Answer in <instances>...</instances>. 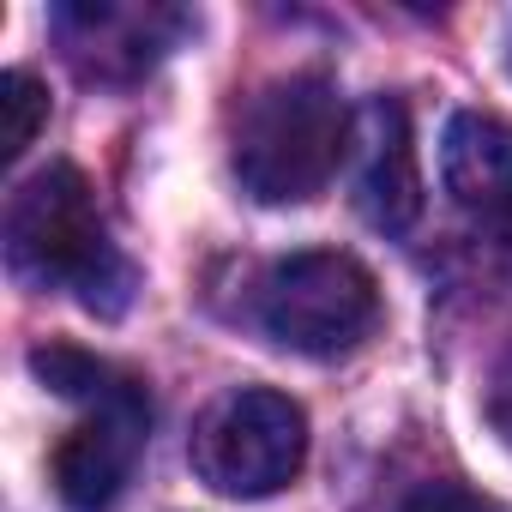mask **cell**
Returning <instances> with one entry per match:
<instances>
[{
    "label": "cell",
    "mask_w": 512,
    "mask_h": 512,
    "mask_svg": "<svg viewBox=\"0 0 512 512\" xmlns=\"http://www.w3.org/2000/svg\"><path fill=\"white\" fill-rule=\"evenodd\" d=\"M440 181L458 211H470L482 229L512 235V127L506 121L482 109L452 115L440 139Z\"/></svg>",
    "instance_id": "obj_8"
},
{
    "label": "cell",
    "mask_w": 512,
    "mask_h": 512,
    "mask_svg": "<svg viewBox=\"0 0 512 512\" xmlns=\"http://www.w3.org/2000/svg\"><path fill=\"white\" fill-rule=\"evenodd\" d=\"M488 422H494V434L512 446V350L500 356V368H494V380H488Z\"/></svg>",
    "instance_id": "obj_11"
},
{
    "label": "cell",
    "mask_w": 512,
    "mask_h": 512,
    "mask_svg": "<svg viewBox=\"0 0 512 512\" xmlns=\"http://www.w3.org/2000/svg\"><path fill=\"white\" fill-rule=\"evenodd\" d=\"M266 338L296 350V356H350L356 344L374 338L380 326V284L356 253L338 247H302L290 260H278L260 278L253 296Z\"/></svg>",
    "instance_id": "obj_4"
},
{
    "label": "cell",
    "mask_w": 512,
    "mask_h": 512,
    "mask_svg": "<svg viewBox=\"0 0 512 512\" xmlns=\"http://www.w3.org/2000/svg\"><path fill=\"white\" fill-rule=\"evenodd\" d=\"M43 121H49V91H43V79L25 73V67H13L7 79H0V151H7V163L37 145Z\"/></svg>",
    "instance_id": "obj_9"
},
{
    "label": "cell",
    "mask_w": 512,
    "mask_h": 512,
    "mask_svg": "<svg viewBox=\"0 0 512 512\" xmlns=\"http://www.w3.org/2000/svg\"><path fill=\"white\" fill-rule=\"evenodd\" d=\"M193 19L181 7H151V0H79V7L55 13V31L67 43V55L79 61V73L97 79H133L151 61H163L175 49V37Z\"/></svg>",
    "instance_id": "obj_6"
},
{
    "label": "cell",
    "mask_w": 512,
    "mask_h": 512,
    "mask_svg": "<svg viewBox=\"0 0 512 512\" xmlns=\"http://www.w3.org/2000/svg\"><path fill=\"white\" fill-rule=\"evenodd\" d=\"M344 145H350V109L338 103V91L320 73H290L241 103L229 163L247 199L302 205L326 193V181L344 163Z\"/></svg>",
    "instance_id": "obj_3"
},
{
    "label": "cell",
    "mask_w": 512,
    "mask_h": 512,
    "mask_svg": "<svg viewBox=\"0 0 512 512\" xmlns=\"http://www.w3.org/2000/svg\"><path fill=\"white\" fill-rule=\"evenodd\" d=\"M356 205L380 235H404L422 211V169H416V139H410V115L398 97H374L356 115Z\"/></svg>",
    "instance_id": "obj_7"
},
{
    "label": "cell",
    "mask_w": 512,
    "mask_h": 512,
    "mask_svg": "<svg viewBox=\"0 0 512 512\" xmlns=\"http://www.w3.org/2000/svg\"><path fill=\"white\" fill-rule=\"evenodd\" d=\"M31 368H37L43 386L85 404L79 428L49 458V482H55L61 506L67 512H109L127 494L133 464H139L145 434H151L145 380H133L127 368H115V362H103L91 350H73V344L31 350Z\"/></svg>",
    "instance_id": "obj_2"
},
{
    "label": "cell",
    "mask_w": 512,
    "mask_h": 512,
    "mask_svg": "<svg viewBox=\"0 0 512 512\" xmlns=\"http://www.w3.org/2000/svg\"><path fill=\"white\" fill-rule=\"evenodd\" d=\"M506 61H512V37H506Z\"/></svg>",
    "instance_id": "obj_12"
},
{
    "label": "cell",
    "mask_w": 512,
    "mask_h": 512,
    "mask_svg": "<svg viewBox=\"0 0 512 512\" xmlns=\"http://www.w3.org/2000/svg\"><path fill=\"white\" fill-rule=\"evenodd\" d=\"M7 266L37 290H73L91 314H121L133 302V266L109 241L97 187L73 163H49L13 193Z\"/></svg>",
    "instance_id": "obj_1"
},
{
    "label": "cell",
    "mask_w": 512,
    "mask_h": 512,
    "mask_svg": "<svg viewBox=\"0 0 512 512\" xmlns=\"http://www.w3.org/2000/svg\"><path fill=\"white\" fill-rule=\"evenodd\" d=\"M392 512H506V506L488 500V494H476V488H464V482H422Z\"/></svg>",
    "instance_id": "obj_10"
},
{
    "label": "cell",
    "mask_w": 512,
    "mask_h": 512,
    "mask_svg": "<svg viewBox=\"0 0 512 512\" xmlns=\"http://www.w3.org/2000/svg\"><path fill=\"white\" fill-rule=\"evenodd\" d=\"M193 476L229 500H266L290 488L308 464V416L296 398L272 386L223 392L193 428Z\"/></svg>",
    "instance_id": "obj_5"
}]
</instances>
